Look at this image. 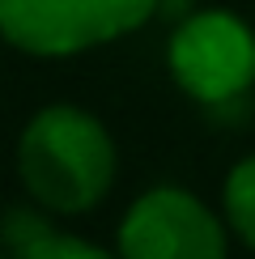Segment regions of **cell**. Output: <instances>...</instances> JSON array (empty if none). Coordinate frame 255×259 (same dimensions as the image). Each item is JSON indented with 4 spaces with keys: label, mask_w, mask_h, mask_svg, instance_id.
Instances as JSON below:
<instances>
[{
    "label": "cell",
    "mask_w": 255,
    "mask_h": 259,
    "mask_svg": "<svg viewBox=\"0 0 255 259\" xmlns=\"http://www.w3.org/2000/svg\"><path fill=\"white\" fill-rule=\"evenodd\" d=\"M17 170L42 208L85 212L115 179V140L81 106H47L21 132Z\"/></svg>",
    "instance_id": "6da1fadb"
},
{
    "label": "cell",
    "mask_w": 255,
    "mask_h": 259,
    "mask_svg": "<svg viewBox=\"0 0 255 259\" xmlns=\"http://www.w3.org/2000/svg\"><path fill=\"white\" fill-rule=\"evenodd\" d=\"M157 0H0V34L30 56H77L132 34Z\"/></svg>",
    "instance_id": "7a4b0ae2"
},
{
    "label": "cell",
    "mask_w": 255,
    "mask_h": 259,
    "mask_svg": "<svg viewBox=\"0 0 255 259\" xmlns=\"http://www.w3.org/2000/svg\"><path fill=\"white\" fill-rule=\"evenodd\" d=\"M170 72L191 98L221 106L251 90L255 81V34L226 9L187 17L170 38Z\"/></svg>",
    "instance_id": "3957f363"
},
{
    "label": "cell",
    "mask_w": 255,
    "mask_h": 259,
    "mask_svg": "<svg viewBox=\"0 0 255 259\" xmlns=\"http://www.w3.org/2000/svg\"><path fill=\"white\" fill-rule=\"evenodd\" d=\"M119 259H226V225L183 187H153L119 225Z\"/></svg>",
    "instance_id": "277c9868"
},
{
    "label": "cell",
    "mask_w": 255,
    "mask_h": 259,
    "mask_svg": "<svg viewBox=\"0 0 255 259\" xmlns=\"http://www.w3.org/2000/svg\"><path fill=\"white\" fill-rule=\"evenodd\" d=\"M226 217L242 242L255 251V153L230 170L226 179Z\"/></svg>",
    "instance_id": "5b68a950"
},
{
    "label": "cell",
    "mask_w": 255,
    "mask_h": 259,
    "mask_svg": "<svg viewBox=\"0 0 255 259\" xmlns=\"http://www.w3.org/2000/svg\"><path fill=\"white\" fill-rule=\"evenodd\" d=\"M13 259H111L102 246L85 242V238H68V234L47 230L42 238H34L30 246H21Z\"/></svg>",
    "instance_id": "8992f818"
},
{
    "label": "cell",
    "mask_w": 255,
    "mask_h": 259,
    "mask_svg": "<svg viewBox=\"0 0 255 259\" xmlns=\"http://www.w3.org/2000/svg\"><path fill=\"white\" fill-rule=\"evenodd\" d=\"M47 230H51L47 217H42V212H30V208H13V212H5V221H0V238H5L9 255H17L21 246L42 238Z\"/></svg>",
    "instance_id": "52a82bcc"
}]
</instances>
